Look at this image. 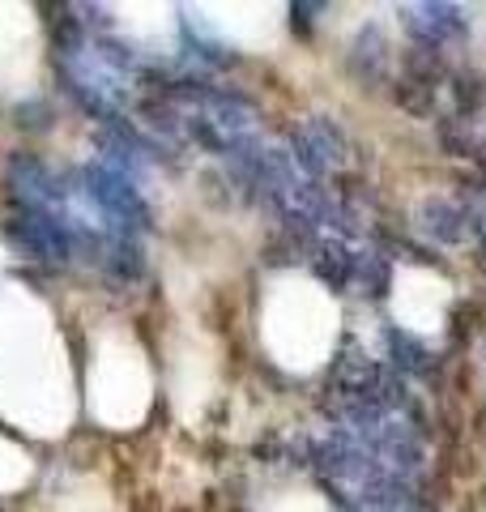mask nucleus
I'll use <instances>...</instances> for the list:
<instances>
[{
  "label": "nucleus",
  "mask_w": 486,
  "mask_h": 512,
  "mask_svg": "<svg viewBox=\"0 0 486 512\" xmlns=\"http://www.w3.org/2000/svg\"><path fill=\"white\" fill-rule=\"evenodd\" d=\"M81 192L90 197V205L99 210L111 227H116V235H128V231H137L145 227V201H141V192L133 188V180L120 171H111L107 163H86L81 167Z\"/></svg>",
  "instance_id": "1"
},
{
  "label": "nucleus",
  "mask_w": 486,
  "mask_h": 512,
  "mask_svg": "<svg viewBox=\"0 0 486 512\" xmlns=\"http://www.w3.org/2000/svg\"><path fill=\"white\" fill-rule=\"evenodd\" d=\"M5 239L26 261H52V265L69 261V218L18 210L5 222Z\"/></svg>",
  "instance_id": "2"
},
{
  "label": "nucleus",
  "mask_w": 486,
  "mask_h": 512,
  "mask_svg": "<svg viewBox=\"0 0 486 512\" xmlns=\"http://www.w3.org/2000/svg\"><path fill=\"white\" fill-rule=\"evenodd\" d=\"M444 303H448V286H440L435 295H418V274H405L397 286V316L414 329H435L444 316Z\"/></svg>",
  "instance_id": "3"
}]
</instances>
